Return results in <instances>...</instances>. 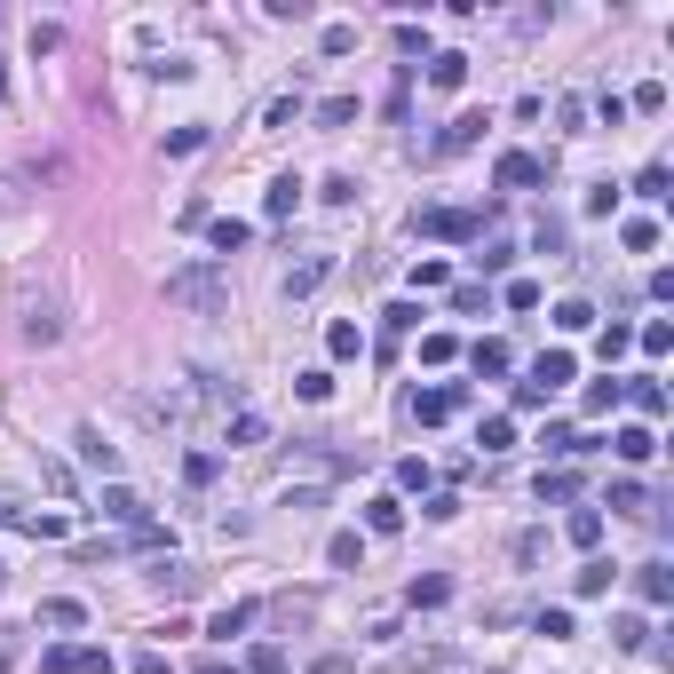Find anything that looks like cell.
I'll list each match as a JSON object with an SVG mask.
<instances>
[{
  "label": "cell",
  "mask_w": 674,
  "mask_h": 674,
  "mask_svg": "<svg viewBox=\"0 0 674 674\" xmlns=\"http://www.w3.org/2000/svg\"><path fill=\"white\" fill-rule=\"evenodd\" d=\"M167 302H183V310H230V278L215 262H183V270H167Z\"/></svg>",
  "instance_id": "1"
},
{
  "label": "cell",
  "mask_w": 674,
  "mask_h": 674,
  "mask_svg": "<svg viewBox=\"0 0 674 674\" xmlns=\"http://www.w3.org/2000/svg\"><path fill=\"white\" fill-rule=\"evenodd\" d=\"M40 667H48V674H112V651H96V643H64V651H48Z\"/></svg>",
  "instance_id": "2"
},
{
  "label": "cell",
  "mask_w": 674,
  "mask_h": 674,
  "mask_svg": "<svg viewBox=\"0 0 674 674\" xmlns=\"http://www.w3.org/2000/svg\"><path fill=\"white\" fill-rule=\"evenodd\" d=\"M0 524H16V532H32V540H56V532H64V516H48V508H24L16 492H0Z\"/></svg>",
  "instance_id": "3"
},
{
  "label": "cell",
  "mask_w": 674,
  "mask_h": 674,
  "mask_svg": "<svg viewBox=\"0 0 674 674\" xmlns=\"http://www.w3.org/2000/svg\"><path fill=\"white\" fill-rule=\"evenodd\" d=\"M413 230H421V238H476V215H460V207H421V215H413Z\"/></svg>",
  "instance_id": "4"
},
{
  "label": "cell",
  "mask_w": 674,
  "mask_h": 674,
  "mask_svg": "<svg viewBox=\"0 0 674 674\" xmlns=\"http://www.w3.org/2000/svg\"><path fill=\"white\" fill-rule=\"evenodd\" d=\"M492 183H500V191H532V183H548V167H540L532 151H500V167H492Z\"/></svg>",
  "instance_id": "5"
},
{
  "label": "cell",
  "mask_w": 674,
  "mask_h": 674,
  "mask_svg": "<svg viewBox=\"0 0 674 674\" xmlns=\"http://www.w3.org/2000/svg\"><path fill=\"white\" fill-rule=\"evenodd\" d=\"M326 270H334V254H302V262L286 270V302H310V294L326 286Z\"/></svg>",
  "instance_id": "6"
},
{
  "label": "cell",
  "mask_w": 674,
  "mask_h": 674,
  "mask_svg": "<svg viewBox=\"0 0 674 674\" xmlns=\"http://www.w3.org/2000/svg\"><path fill=\"white\" fill-rule=\"evenodd\" d=\"M452 405H460V389H413V421H421V429L452 421Z\"/></svg>",
  "instance_id": "7"
},
{
  "label": "cell",
  "mask_w": 674,
  "mask_h": 674,
  "mask_svg": "<svg viewBox=\"0 0 674 674\" xmlns=\"http://www.w3.org/2000/svg\"><path fill=\"white\" fill-rule=\"evenodd\" d=\"M104 516H112V524H127V532H135V524H151V508H143L127 484H104Z\"/></svg>",
  "instance_id": "8"
},
{
  "label": "cell",
  "mask_w": 674,
  "mask_h": 674,
  "mask_svg": "<svg viewBox=\"0 0 674 674\" xmlns=\"http://www.w3.org/2000/svg\"><path fill=\"white\" fill-rule=\"evenodd\" d=\"M254 619H262V603H230V611H215V627H207V635H215V643H238Z\"/></svg>",
  "instance_id": "9"
},
{
  "label": "cell",
  "mask_w": 674,
  "mask_h": 674,
  "mask_svg": "<svg viewBox=\"0 0 674 674\" xmlns=\"http://www.w3.org/2000/svg\"><path fill=\"white\" fill-rule=\"evenodd\" d=\"M476 135H484V112H460V119L445 127V135H437V159H452V151H468Z\"/></svg>",
  "instance_id": "10"
},
{
  "label": "cell",
  "mask_w": 674,
  "mask_h": 674,
  "mask_svg": "<svg viewBox=\"0 0 674 674\" xmlns=\"http://www.w3.org/2000/svg\"><path fill=\"white\" fill-rule=\"evenodd\" d=\"M294 207H302V175H278V183H270V199H262V215H270V223H286Z\"/></svg>",
  "instance_id": "11"
},
{
  "label": "cell",
  "mask_w": 674,
  "mask_h": 674,
  "mask_svg": "<svg viewBox=\"0 0 674 674\" xmlns=\"http://www.w3.org/2000/svg\"><path fill=\"white\" fill-rule=\"evenodd\" d=\"M365 532H381V540H389V532H405V500H389V492H381V500H365Z\"/></svg>",
  "instance_id": "12"
},
{
  "label": "cell",
  "mask_w": 674,
  "mask_h": 674,
  "mask_svg": "<svg viewBox=\"0 0 674 674\" xmlns=\"http://www.w3.org/2000/svg\"><path fill=\"white\" fill-rule=\"evenodd\" d=\"M635 595H643V603H674V571L667 563H643V571H635Z\"/></svg>",
  "instance_id": "13"
},
{
  "label": "cell",
  "mask_w": 674,
  "mask_h": 674,
  "mask_svg": "<svg viewBox=\"0 0 674 674\" xmlns=\"http://www.w3.org/2000/svg\"><path fill=\"white\" fill-rule=\"evenodd\" d=\"M532 381H540V389L556 397L563 381H571V349H540V365H532Z\"/></svg>",
  "instance_id": "14"
},
{
  "label": "cell",
  "mask_w": 674,
  "mask_h": 674,
  "mask_svg": "<svg viewBox=\"0 0 674 674\" xmlns=\"http://www.w3.org/2000/svg\"><path fill=\"white\" fill-rule=\"evenodd\" d=\"M72 445H80V460H88V468H96V476H112V468H119V445H104V437H96V429H80V437H72Z\"/></svg>",
  "instance_id": "15"
},
{
  "label": "cell",
  "mask_w": 674,
  "mask_h": 674,
  "mask_svg": "<svg viewBox=\"0 0 674 674\" xmlns=\"http://www.w3.org/2000/svg\"><path fill=\"white\" fill-rule=\"evenodd\" d=\"M40 627H88V603H72V595H48V603H40Z\"/></svg>",
  "instance_id": "16"
},
{
  "label": "cell",
  "mask_w": 674,
  "mask_h": 674,
  "mask_svg": "<svg viewBox=\"0 0 674 674\" xmlns=\"http://www.w3.org/2000/svg\"><path fill=\"white\" fill-rule=\"evenodd\" d=\"M262 437H270V421H262L254 405H238V413H230V445L246 452V445H262Z\"/></svg>",
  "instance_id": "17"
},
{
  "label": "cell",
  "mask_w": 674,
  "mask_h": 674,
  "mask_svg": "<svg viewBox=\"0 0 674 674\" xmlns=\"http://www.w3.org/2000/svg\"><path fill=\"white\" fill-rule=\"evenodd\" d=\"M611 643H619V651H651V627H643L635 611H619V619H611Z\"/></svg>",
  "instance_id": "18"
},
{
  "label": "cell",
  "mask_w": 674,
  "mask_h": 674,
  "mask_svg": "<svg viewBox=\"0 0 674 674\" xmlns=\"http://www.w3.org/2000/svg\"><path fill=\"white\" fill-rule=\"evenodd\" d=\"M476 445H484V452H508V445H516V421H508V413L476 421Z\"/></svg>",
  "instance_id": "19"
},
{
  "label": "cell",
  "mask_w": 674,
  "mask_h": 674,
  "mask_svg": "<svg viewBox=\"0 0 674 674\" xmlns=\"http://www.w3.org/2000/svg\"><path fill=\"white\" fill-rule=\"evenodd\" d=\"M429 80H437V88H460V80H468V56H460V48L429 56Z\"/></svg>",
  "instance_id": "20"
},
{
  "label": "cell",
  "mask_w": 674,
  "mask_h": 674,
  "mask_svg": "<svg viewBox=\"0 0 674 674\" xmlns=\"http://www.w3.org/2000/svg\"><path fill=\"white\" fill-rule=\"evenodd\" d=\"M619 246H627V254H651V246H659V223H651V215H635V223H619Z\"/></svg>",
  "instance_id": "21"
},
{
  "label": "cell",
  "mask_w": 674,
  "mask_h": 674,
  "mask_svg": "<svg viewBox=\"0 0 674 674\" xmlns=\"http://www.w3.org/2000/svg\"><path fill=\"white\" fill-rule=\"evenodd\" d=\"M611 452H619V460H651V452H659V437H651V429H619V437H611Z\"/></svg>",
  "instance_id": "22"
},
{
  "label": "cell",
  "mask_w": 674,
  "mask_h": 674,
  "mask_svg": "<svg viewBox=\"0 0 674 674\" xmlns=\"http://www.w3.org/2000/svg\"><path fill=\"white\" fill-rule=\"evenodd\" d=\"M627 397H635V413H643V421H659V413H667V389H659V381H627Z\"/></svg>",
  "instance_id": "23"
},
{
  "label": "cell",
  "mask_w": 674,
  "mask_h": 674,
  "mask_svg": "<svg viewBox=\"0 0 674 674\" xmlns=\"http://www.w3.org/2000/svg\"><path fill=\"white\" fill-rule=\"evenodd\" d=\"M563 532H571V548H595V540H603V516H595V508H571Z\"/></svg>",
  "instance_id": "24"
},
{
  "label": "cell",
  "mask_w": 674,
  "mask_h": 674,
  "mask_svg": "<svg viewBox=\"0 0 674 674\" xmlns=\"http://www.w3.org/2000/svg\"><path fill=\"white\" fill-rule=\"evenodd\" d=\"M246 238H254V230H246V223H230V215H223V223H207V246H215V254H238Z\"/></svg>",
  "instance_id": "25"
},
{
  "label": "cell",
  "mask_w": 674,
  "mask_h": 674,
  "mask_svg": "<svg viewBox=\"0 0 674 674\" xmlns=\"http://www.w3.org/2000/svg\"><path fill=\"white\" fill-rule=\"evenodd\" d=\"M413 603H421V611H437V603H452V579H445V571H429V579H413Z\"/></svg>",
  "instance_id": "26"
},
{
  "label": "cell",
  "mask_w": 674,
  "mask_h": 674,
  "mask_svg": "<svg viewBox=\"0 0 674 674\" xmlns=\"http://www.w3.org/2000/svg\"><path fill=\"white\" fill-rule=\"evenodd\" d=\"M540 500H579V476L571 468H540Z\"/></svg>",
  "instance_id": "27"
},
{
  "label": "cell",
  "mask_w": 674,
  "mask_h": 674,
  "mask_svg": "<svg viewBox=\"0 0 674 674\" xmlns=\"http://www.w3.org/2000/svg\"><path fill=\"white\" fill-rule=\"evenodd\" d=\"M326 556H334L341 571H365V540H357V532H334V548H326Z\"/></svg>",
  "instance_id": "28"
},
{
  "label": "cell",
  "mask_w": 674,
  "mask_h": 674,
  "mask_svg": "<svg viewBox=\"0 0 674 674\" xmlns=\"http://www.w3.org/2000/svg\"><path fill=\"white\" fill-rule=\"evenodd\" d=\"M468 365H476V373H508V341H476Z\"/></svg>",
  "instance_id": "29"
},
{
  "label": "cell",
  "mask_w": 674,
  "mask_h": 674,
  "mask_svg": "<svg viewBox=\"0 0 674 674\" xmlns=\"http://www.w3.org/2000/svg\"><path fill=\"white\" fill-rule=\"evenodd\" d=\"M199 143H207V127H175V135H167V143H159V151H167V159H191V151H199Z\"/></svg>",
  "instance_id": "30"
},
{
  "label": "cell",
  "mask_w": 674,
  "mask_h": 674,
  "mask_svg": "<svg viewBox=\"0 0 674 674\" xmlns=\"http://www.w3.org/2000/svg\"><path fill=\"white\" fill-rule=\"evenodd\" d=\"M627 397V381H587V413H611Z\"/></svg>",
  "instance_id": "31"
},
{
  "label": "cell",
  "mask_w": 674,
  "mask_h": 674,
  "mask_svg": "<svg viewBox=\"0 0 674 674\" xmlns=\"http://www.w3.org/2000/svg\"><path fill=\"white\" fill-rule=\"evenodd\" d=\"M611 508H635V516H643L651 500H643V484H635V476H611Z\"/></svg>",
  "instance_id": "32"
},
{
  "label": "cell",
  "mask_w": 674,
  "mask_h": 674,
  "mask_svg": "<svg viewBox=\"0 0 674 674\" xmlns=\"http://www.w3.org/2000/svg\"><path fill=\"white\" fill-rule=\"evenodd\" d=\"M349 119H357V96H326L318 104V127H349Z\"/></svg>",
  "instance_id": "33"
},
{
  "label": "cell",
  "mask_w": 674,
  "mask_h": 674,
  "mask_svg": "<svg viewBox=\"0 0 674 674\" xmlns=\"http://www.w3.org/2000/svg\"><path fill=\"white\" fill-rule=\"evenodd\" d=\"M326 349H334V357H357V349H365V334L341 318V326H326Z\"/></svg>",
  "instance_id": "34"
},
{
  "label": "cell",
  "mask_w": 674,
  "mask_h": 674,
  "mask_svg": "<svg viewBox=\"0 0 674 674\" xmlns=\"http://www.w3.org/2000/svg\"><path fill=\"white\" fill-rule=\"evenodd\" d=\"M556 326H563V334H587V326H595V310H587V302H556Z\"/></svg>",
  "instance_id": "35"
},
{
  "label": "cell",
  "mask_w": 674,
  "mask_h": 674,
  "mask_svg": "<svg viewBox=\"0 0 674 674\" xmlns=\"http://www.w3.org/2000/svg\"><path fill=\"white\" fill-rule=\"evenodd\" d=\"M246 667H254V674H286V651H278V643H254Z\"/></svg>",
  "instance_id": "36"
},
{
  "label": "cell",
  "mask_w": 674,
  "mask_h": 674,
  "mask_svg": "<svg viewBox=\"0 0 674 674\" xmlns=\"http://www.w3.org/2000/svg\"><path fill=\"white\" fill-rule=\"evenodd\" d=\"M381 326H389V334H413V326H421V302H397V310H381Z\"/></svg>",
  "instance_id": "37"
},
{
  "label": "cell",
  "mask_w": 674,
  "mask_h": 674,
  "mask_svg": "<svg viewBox=\"0 0 674 674\" xmlns=\"http://www.w3.org/2000/svg\"><path fill=\"white\" fill-rule=\"evenodd\" d=\"M294 389H302L310 405H326V397H334V373H294Z\"/></svg>",
  "instance_id": "38"
},
{
  "label": "cell",
  "mask_w": 674,
  "mask_h": 674,
  "mask_svg": "<svg viewBox=\"0 0 674 674\" xmlns=\"http://www.w3.org/2000/svg\"><path fill=\"white\" fill-rule=\"evenodd\" d=\"M603 587H611V563H603V556L579 563V595H603Z\"/></svg>",
  "instance_id": "39"
},
{
  "label": "cell",
  "mask_w": 674,
  "mask_h": 674,
  "mask_svg": "<svg viewBox=\"0 0 674 674\" xmlns=\"http://www.w3.org/2000/svg\"><path fill=\"white\" fill-rule=\"evenodd\" d=\"M635 341H643V349H651V357H667V341H674V326H667V318H651V326H643V334H635Z\"/></svg>",
  "instance_id": "40"
},
{
  "label": "cell",
  "mask_w": 674,
  "mask_h": 674,
  "mask_svg": "<svg viewBox=\"0 0 674 674\" xmlns=\"http://www.w3.org/2000/svg\"><path fill=\"white\" fill-rule=\"evenodd\" d=\"M421 357H429V365H452V357H460V341H452V334H429V341H421Z\"/></svg>",
  "instance_id": "41"
},
{
  "label": "cell",
  "mask_w": 674,
  "mask_h": 674,
  "mask_svg": "<svg viewBox=\"0 0 674 674\" xmlns=\"http://www.w3.org/2000/svg\"><path fill=\"white\" fill-rule=\"evenodd\" d=\"M508 310H540V286L532 278H508Z\"/></svg>",
  "instance_id": "42"
},
{
  "label": "cell",
  "mask_w": 674,
  "mask_h": 674,
  "mask_svg": "<svg viewBox=\"0 0 674 674\" xmlns=\"http://www.w3.org/2000/svg\"><path fill=\"white\" fill-rule=\"evenodd\" d=\"M397 484L405 492H429V460H397Z\"/></svg>",
  "instance_id": "43"
},
{
  "label": "cell",
  "mask_w": 674,
  "mask_h": 674,
  "mask_svg": "<svg viewBox=\"0 0 674 674\" xmlns=\"http://www.w3.org/2000/svg\"><path fill=\"white\" fill-rule=\"evenodd\" d=\"M357 48V24H326V56H349Z\"/></svg>",
  "instance_id": "44"
},
{
  "label": "cell",
  "mask_w": 674,
  "mask_h": 674,
  "mask_svg": "<svg viewBox=\"0 0 674 674\" xmlns=\"http://www.w3.org/2000/svg\"><path fill=\"white\" fill-rule=\"evenodd\" d=\"M135 674H175V667H167V651H143V659H135Z\"/></svg>",
  "instance_id": "45"
},
{
  "label": "cell",
  "mask_w": 674,
  "mask_h": 674,
  "mask_svg": "<svg viewBox=\"0 0 674 674\" xmlns=\"http://www.w3.org/2000/svg\"><path fill=\"white\" fill-rule=\"evenodd\" d=\"M0 104H8V56H0Z\"/></svg>",
  "instance_id": "46"
},
{
  "label": "cell",
  "mask_w": 674,
  "mask_h": 674,
  "mask_svg": "<svg viewBox=\"0 0 674 674\" xmlns=\"http://www.w3.org/2000/svg\"><path fill=\"white\" fill-rule=\"evenodd\" d=\"M8 667H16V659H8V651H0V674H8Z\"/></svg>",
  "instance_id": "47"
}]
</instances>
